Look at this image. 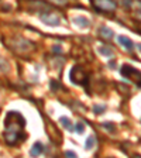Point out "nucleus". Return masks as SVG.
I'll use <instances>...</instances> for the list:
<instances>
[{
	"label": "nucleus",
	"instance_id": "obj_1",
	"mask_svg": "<svg viewBox=\"0 0 141 158\" xmlns=\"http://www.w3.org/2000/svg\"><path fill=\"white\" fill-rule=\"evenodd\" d=\"M26 118L18 112H9L4 120V141L9 145H16L26 138Z\"/></svg>",
	"mask_w": 141,
	"mask_h": 158
},
{
	"label": "nucleus",
	"instance_id": "obj_2",
	"mask_svg": "<svg viewBox=\"0 0 141 158\" xmlns=\"http://www.w3.org/2000/svg\"><path fill=\"white\" fill-rule=\"evenodd\" d=\"M120 72H121V75H123L124 78L134 80L136 85H137L138 88H141V72L138 69H136V68L131 66V65H123L121 69H120Z\"/></svg>",
	"mask_w": 141,
	"mask_h": 158
},
{
	"label": "nucleus",
	"instance_id": "obj_3",
	"mask_svg": "<svg viewBox=\"0 0 141 158\" xmlns=\"http://www.w3.org/2000/svg\"><path fill=\"white\" fill-rule=\"evenodd\" d=\"M70 80L76 85H82V86H88V75L85 74V71L82 69V66L76 65L72 68L70 71Z\"/></svg>",
	"mask_w": 141,
	"mask_h": 158
},
{
	"label": "nucleus",
	"instance_id": "obj_4",
	"mask_svg": "<svg viewBox=\"0 0 141 158\" xmlns=\"http://www.w3.org/2000/svg\"><path fill=\"white\" fill-rule=\"evenodd\" d=\"M93 4L95 7L98 9V11H109V13H113L117 7L116 1L113 0H93Z\"/></svg>",
	"mask_w": 141,
	"mask_h": 158
},
{
	"label": "nucleus",
	"instance_id": "obj_5",
	"mask_svg": "<svg viewBox=\"0 0 141 158\" xmlns=\"http://www.w3.org/2000/svg\"><path fill=\"white\" fill-rule=\"evenodd\" d=\"M40 18H41L45 24H49V26H58V24H59V17L49 14V11H48V14L41 13V14H40Z\"/></svg>",
	"mask_w": 141,
	"mask_h": 158
},
{
	"label": "nucleus",
	"instance_id": "obj_6",
	"mask_svg": "<svg viewBox=\"0 0 141 158\" xmlns=\"http://www.w3.org/2000/svg\"><path fill=\"white\" fill-rule=\"evenodd\" d=\"M119 40V42L126 48V49H128V51H133V48H134V44H133V41L130 38H127V37H124V36H119L117 37Z\"/></svg>",
	"mask_w": 141,
	"mask_h": 158
},
{
	"label": "nucleus",
	"instance_id": "obj_7",
	"mask_svg": "<svg viewBox=\"0 0 141 158\" xmlns=\"http://www.w3.org/2000/svg\"><path fill=\"white\" fill-rule=\"evenodd\" d=\"M31 155H40V154H42L44 153V145L41 144V143H35L34 145H33V148H31Z\"/></svg>",
	"mask_w": 141,
	"mask_h": 158
},
{
	"label": "nucleus",
	"instance_id": "obj_8",
	"mask_svg": "<svg viewBox=\"0 0 141 158\" xmlns=\"http://www.w3.org/2000/svg\"><path fill=\"white\" fill-rule=\"evenodd\" d=\"M73 21H75V24H78L80 27H88L89 26V20L85 18V17H75Z\"/></svg>",
	"mask_w": 141,
	"mask_h": 158
},
{
	"label": "nucleus",
	"instance_id": "obj_9",
	"mask_svg": "<svg viewBox=\"0 0 141 158\" xmlns=\"http://www.w3.org/2000/svg\"><path fill=\"white\" fill-rule=\"evenodd\" d=\"M100 36L103 37V38H111L113 37V31L110 30V28H107V27H102L100 28Z\"/></svg>",
	"mask_w": 141,
	"mask_h": 158
},
{
	"label": "nucleus",
	"instance_id": "obj_10",
	"mask_svg": "<svg viewBox=\"0 0 141 158\" xmlns=\"http://www.w3.org/2000/svg\"><path fill=\"white\" fill-rule=\"evenodd\" d=\"M99 52H100L102 55L107 57V58H111V57H113V49H110V48H107V47H100V48H99Z\"/></svg>",
	"mask_w": 141,
	"mask_h": 158
},
{
	"label": "nucleus",
	"instance_id": "obj_11",
	"mask_svg": "<svg viewBox=\"0 0 141 158\" xmlns=\"http://www.w3.org/2000/svg\"><path fill=\"white\" fill-rule=\"evenodd\" d=\"M0 71H1V72H7V71H9V64H7V61H6L4 58H1V57H0Z\"/></svg>",
	"mask_w": 141,
	"mask_h": 158
},
{
	"label": "nucleus",
	"instance_id": "obj_12",
	"mask_svg": "<svg viewBox=\"0 0 141 158\" xmlns=\"http://www.w3.org/2000/svg\"><path fill=\"white\" fill-rule=\"evenodd\" d=\"M61 123L64 124V127H67L68 130H73L72 124H70V120L68 117H61Z\"/></svg>",
	"mask_w": 141,
	"mask_h": 158
},
{
	"label": "nucleus",
	"instance_id": "obj_13",
	"mask_svg": "<svg viewBox=\"0 0 141 158\" xmlns=\"http://www.w3.org/2000/svg\"><path fill=\"white\" fill-rule=\"evenodd\" d=\"M105 110H106V106H99V105H96V106L93 107V112H95L96 115H102Z\"/></svg>",
	"mask_w": 141,
	"mask_h": 158
},
{
	"label": "nucleus",
	"instance_id": "obj_14",
	"mask_svg": "<svg viewBox=\"0 0 141 158\" xmlns=\"http://www.w3.org/2000/svg\"><path fill=\"white\" fill-rule=\"evenodd\" d=\"M93 144H95V137H93V136H90V137L86 140V148H88V150H90V148L93 147Z\"/></svg>",
	"mask_w": 141,
	"mask_h": 158
},
{
	"label": "nucleus",
	"instance_id": "obj_15",
	"mask_svg": "<svg viewBox=\"0 0 141 158\" xmlns=\"http://www.w3.org/2000/svg\"><path fill=\"white\" fill-rule=\"evenodd\" d=\"M48 1H51L57 6H67L68 4V0H48Z\"/></svg>",
	"mask_w": 141,
	"mask_h": 158
},
{
	"label": "nucleus",
	"instance_id": "obj_16",
	"mask_svg": "<svg viewBox=\"0 0 141 158\" xmlns=\"http://www.w3.org/2000/svg\"><path fill=\"white\" fill-rule=\"evenodd\" d=\"M49 86H51V89H52L54 92H55V90H58V89L61 88V85H59L58 82H55V80H51V82H49Z\"/></svg>",
	"mask_w": 141,
	"mask_h": 158
},
{
	"label": "nucleus",
	"instance_id": "obj_17",
	"mask_svg": "<svg viewBox=\"0 0 141 158\" xmlns=\"http://www.w3.org/2000/svg\"><path fill=\"white\" fill-rule=\"evenodd\" d=\"M75 130L80 134V133H83V124L82 123H76V126H75Z\"/></svg>",
	"mask_w": 141,
	"mask_h": 158
},
{
	"label": "nucleus",
	"instance_id": "obj_18",
	"mask_svg": "<svg viewBox=\"0 0 141 158\" xmlns=\"http://www.w3.org/2000/svg\"><path fill=\"white\" fill-rule=\"evenodd\" d=\"M103 127H105V128H107V130H110V131H114V126H113L111 123H107V121H105V123H103Z\"/></svg>",
	"mask_w": 141,
	"mask_h": 158
},
{
	"label": "nucleus",
	"instance_id": "obj_19",
	"mask_svg": "<svg viewBox=\"0 0 141 158\" xmlns=\"http://www.w3.org/2000/svg\"><path fill=\"white\" fill-rule=\"evenodd\" d=\"M65 155L67 157H76V154L73 151H65Z\"/></svg>",
	"mask_w": 141,
	"mask_h": 158
},
{
	"label": "nucleus",
	"instance_id": "obj_20",
	"mask_svg": "<svg viewBox=\"0 0 141 158\" xmlns=\"http://www.w3.org/2000/svg\"><path fill=\"white\" fill-rule=\"evenodd\" d=\"M52 51H55V52H61V48H59L58 45H55V47L52 48Z\"/></svg>",
	"mask_w": 141,
	"mask_h": 158
},
{
	"label": "nucleus",
	"instance_id": "obj_21",
	"mask_svg": "<svg viewBox=\"0 0 141 158\" xmlns=\"http://www.w3.org/2000/svg\"><path fill=\"white\" fill-rule=\"evenodd\" d=\"M138 49H140V51H141V44H138Z\"/></svg>",
	"mask_w": 141,
	"mask_h": 158
}]
</instances>
